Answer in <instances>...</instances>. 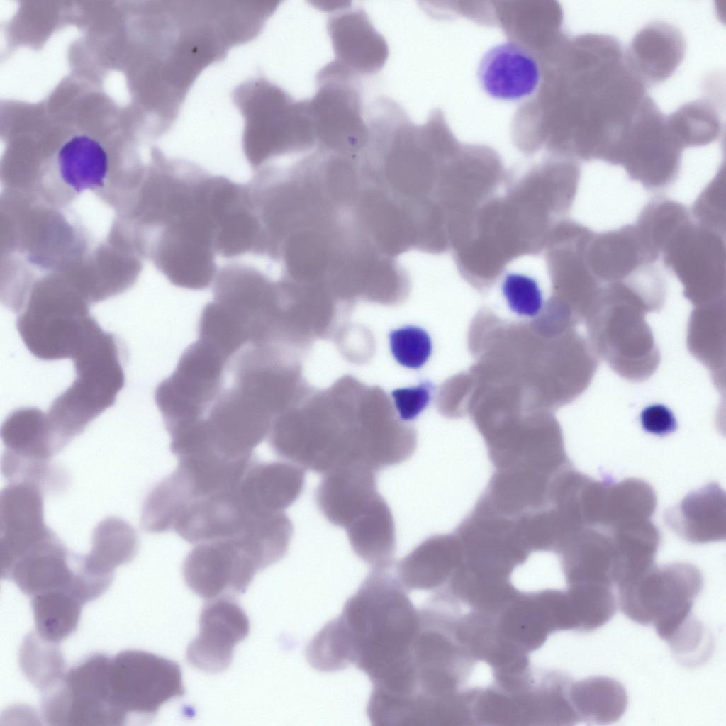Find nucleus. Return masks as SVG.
Wrapping results in <instances>:
<instances>
[{
    "label": "nucleus",
    "instance_id": "obj_1",
    "mask_svg": "<svg viewBox=\"0 0 726 726\" xmlns=\"http://www.w3.org/2000/svg\"><path fill=\"white\" fill-rule=\"evenodd\" d=\"M420 622L394 564L372 568L341 614L308 643L309 664L322 672L355 665L372 683L398 671L407 661Z\"/></svg>",
    "mask_w": 726,
    "mask_h": 726
},
{
    "label": "nucleus",
    "instance_id": "obj_2",
    "mask_svg": "<svg viewBox=\"0 0 726 726\" xmlns=\"http://www.w3.org/2000/svg\"><path fill=\"white\" fill-rule=\"evenodd\" d=\"M569 64L567 139L584 160L614 164L620 145L646 99L647 86L630 67L615 37H578Z\"/></svg>",
    "mask_w": 726,
    "mask_h": 726
},
{
    "label": "nucleus",
    "instance_id": "obj_3",
    "mask_svg": "<svg viewBox=\"0 0 726 726\" xmlns=\"http://www.w3.org/2000/svg\"><path fill=\"white\" fill-rule=\"evenodd\" d=\"M230 189L228 177L194 163L177 164L160 182L158 260L172 284L195 286L217 272L216 244Z\"/></svg>",
    "mask_w": 726,
    "mask_h": 726
},
{
    "label": "nucleus",
    "instance_id": "obj_4",
    "mask_svg": "<svg viewBox=\"0 0 726 726\" xmlns=\"http://www.w3.org/2000/svg\"><path fill=\"white\" fill-rule=\"evenodd\" d=\"M72 359L75 379L46 413L63 447L114 404L125 384L118 342L101 328L84 343Z\"/></svg>",
    "mask_w": 726,
    "mask_h": 726
},
{
    "label": "nucleus",
    "instance_id": "obj_5",
    "mask_svg": "<svg viewBox=\"0 0 726 726\" xmlns=\"http://www.w3.org/2000/svg\"><path fill=\"white\" fill-rule=\"evenodd\" d=\"M618 587L625 615L639 624L653 625L659 636L668 642L690 618L703 579L690 564L652 566Z\"/></svg>",
    "mask_w": 726,
    "mask_h": 726
},
{
    "label": "nucleus",
    "instance_id": "obj_6",
    "mask_svg": "<svg viewBox=\"0 0 726 726\" xmlns=\"http://www.w3.org/2000/svg\"><path fill=\"white\" fill-rule=\"evenodd\" d=\"M230 362L200 339L184 350L174 372L158 384L155 393L169 435L204 418L223 389Z\"/></svg>",
    "mask_w": 726,
    "mask_h": 726
},
{
    "label": "nucleus",
    "instance_id": "obj_7",
    "mask_svg": "<svg viewBox=\"0 0 726 726\" xmlns=\"http://www.w3.org/2000/svg\"><path fill=\"white\" fill-rule=\"evenodd\" d=\"M358 76L335 60L317 75V90L309 100L316 146L359 155L368 138Z\"/></svg>",
    "mask_w": 726,
    "mask_h": 726
},
{
    "label": "nucleus",
    "instance_id": "obj_8",
    "mask_svg": "<svg viewBox=\"0 0 726 726\" xmlns=\"http://www.w3.org/2000/svg\"><path fill=\"white\" fill-rule=\"evenodd\" d=\"M211 301L249 345L272 342L280 308L279 289L259 269L242 263L220 267Z\"/></svg>",
    "mask_w": 726,
    "mask_h": 726
},
{
    "label": "nucleus",
    "instance_id": "obj_9",
    "mask_svg": "<svg viewBox=\"0 0 726 726\" xmlns=\"http://www.w3.org/2000/svg\"><path fill=\"white\" fill-rule=\"evenodd\" d=\"M111 658L93 654L45 693L41 708L49 725H122L127 714L113 701Z\"/></svg>",
    "mask_w": 726,
    "mask_h": 726
},
{
    "label": "nucleus",
    "instance_id": "obj_10",
    "mask_svg": "<svg viewBox=\"0 0 726 726\" xmlns=\"http://www.w3.org/2000/svg\"><path fill=\"white\" fill-rule=\"evenodd\" d=\"M269 566L263 549L245 533L196 544L184 559L182 573L193 592L214 599L245 592L254 576Z\"/></svg>",
    "mask_w": 726,
    "mask_h": 726
},
{
    "label": "nucleus",
    "instance_id": "obj_11",
    "mask_svg": "<svg viewBox=\"0 0 726 726\" xmlns=\"http://www.w3.org/2000/svg\"><path fill=\"white\" fill-rule=\"evenodd\" d=\"M683 146L664 115L649 96L620 146L616 165L649 189H659L676 178Z\"/></svg>",
    "mask_w": 726,
    "mask_h": 726
},
{
    "label": "nucleus",
    "instance_id": "obj_12",
    "mask_svg": "<svg viewBox=\"0 0 726 726\" xmlns=\"http://www.w3.org/2000/svg\"><path fill=\"white\" fill-rule=\"evenodd\" d=\"M16 327L32 354L56 360L72 359L99 325L79 301L38 298L18 315Z\"/></svg>",
    "mask_w": 726,
    "mask_h": 726
},
{
    "label": "nucleus",
    "instance_id": "obj_13",
    "mask_svg": "<svg viewBox=\"0 0 726 726\" xmlns=\"http://www.w3.org/2000/svg\"><path fill=\"white\" fill-rule=\"evenodd\" d=\"M109 678L113 701L126 714L153 715L185 692L177 663L143 651L125 650L111 658Z\"/></svg>",
    "mask_w": 726,
    "mask_h": 726
},
{
    "label": "nucleus",
    "instance_id": "obj_14",
    "mask_svg": "<svg viewBox=\"0 0 726 726\" xmlns=\"http://www.w3.org/2000/svg\"><path fill=\"white\" fill-rule=\"evenodd\" d=\"M724 234L693 223L685 224L664 250L663 261L685 287L686 296L703 301L720 297L725 286Z\"/></svg>",
    "mask_w": 726,
    "mask_h": 726
},
{
    "label": "nucleus",
    "instance_id": "obj_15",
    "mask_svg": "<svg viewBox=\"0 0 726 726\" xmlns=\"http://www.w3.org/2000/svg\"><path fill=\"white\" fill-rule=\"evenodd\" d=\"M6 450L1 468L10 481L47 484L60 474L50 459L60 449L46 413L36 408L13 411L1 426Z\"/></svg>",
    "mask_w": 726,
    "mask_h": 726
},
{
    "label": "nucleus",
    "instance_id": "obj_16",
    "mask_svg": "<svg viewBox=\"0 0 726 726\" xmlns=\"http://www.w3.org/2000/svg\"><path fill=\"white\" fill-rule=\"evenodd\" d=\"M266 96L267 103L263 104V107L261 104L259 107L245 106L252 112L246 113L247 125H263L264 128L259 130L269 131L265 137L244 148L246 158L255 171L274 157L307 150L316 145L308 100L295 101L274 86L272 96H269V101Z\"/></svg>",
    "mask_w": 726,
    "mask_h": 726
},
{
    "label": "nucleus",
    "instance_id": "obj_17",
    "mask_svg": "<svg viewBox=\"0 0 726 726\" xmlns=\"http://www.w3.org/2000/svg\"><path fill=\"white\" fill-rule=\"evenodd\" d=\"M43 490L24 481L10 482L0 496L1 575L34 544L53 532L44 523Z\"/></svg>",
    "mask_w": 726,
    "mask_h": 726
},
{
    "label": "nucleus",
    "instance_id": "obj_18",
    "mask_svg": "<svg viewBox=\"0 0 726 726\" xmlns=\"http://www.w3.org/2000/svg\"><path fill=\"white\" fill-rule=\"evenodd\" d=\"M199 625L198 636L186 649L188 662L206 672L225 670L231 663L235 645L248 635L247 616L230 598H216L203 606Z\"/></svg>",
    "mask_w": 726,
    "mask_h": 726
},
{
    "label": "nucleus",
    "instance_id": "obj_19",
    "mask_svg": "<svg viewBox=\"0 0 726 726\" xmlns=\"http://www.w3.org/2000/svg\"><path fill=\"white\" fill-rule=\"evenodd\" d=\"M376 472L362 461L350 460L325 473L315 501L325 518L345 528L378 494Z\"/></svg>",
    "mask_w": 726,
    "mask_h": 726
},
{
    "label": "nucleus",
    "instance_id": "obj_20",
    "mask_svg": "<svg viewBox=\"0 0 726 726\" xmlns=\"http://www.w3.org/2000/svg\"><path fill=\"white\" fill-rule=\"evenodd\" d=\"M305 474L300 466L290 462H260L250 464L238 484L239 493L247 510L262 517L282 512L301 494Z\"/></svg>",
    "mask_w": 726,
    "mask_h": 726
},
{
    "label": "nucleus",
    "instance_id": "obj_21",
    "mask_svg": "<svg viewBox=\"0 0 726 726\" xmlns=\"http://www.w3.org/2000/svg\"><path fill=\"white\" fill-rule=\"evenodd\" d=\"M479 82L490 96L518 101L532 94L539 85L540 70L533 55L514 42H506L488 50L477 71Z\"/></svg>",
    "mask_w": 726,
    "mask_h": 726
},
{
    "label": "nucleus",
    "instance_id": "obj_22",
    "mask_svg": "<svg viewBox=\"0 0 726 726\" xmlns=\"http://www.w3.org/2000/svg\"><path fill=\"white\" fill-rule=\"evenodd\" d=\"M77 568V555L70 554L52 532L23 554L1 576L13 580L31 597L54 590L69 591Z\"/></svg>",
    "mask_w": 726,
    "mask_h": 726
},
{
    "label": "nucleus",
    "instance_id": "obj_23",
    "mask_svg": "<svg viewBox=\"0 0 726 726\" xmlns=\"http://www.w3.org/2000/svg\"><path fill=\"white\" fill-rule=\"evenodd\" d=\"M335 61L354 73L378 71L388 57L385 39L362 9H350L331 16L328 23Z\"/></svg>",
    "mask_w": 726,
    "mask_h": 726
},
{
    "label": "nucleus",
    "instance_id": "obj_24",
    "mask_svg": "<svg viewBox=\"0 0 726 726\" xmlns=\"http://www.w3.org/2000/svg\"><path fill=\"white\" fill-rule=\"evenodd\" d=\"M686 43L678 29L664 22L647 24L625 50L627 61L647 86L667 80L682 62Z\"/></svg>",
    "mask_w": 726,
    "mask_h": 726
},
{
    "label": "nucleus",
    "instance_id": "obj_25",
    "mask_svg": "<svg viewBox=\"0 0 726 726\" xmlns=\"http://www.w3.org/2000/svg\"><path fill=\"white\" fill-rule=\"evenodd\" d=\"M586 259L596 278L610 284L622 281L656 260L635 225L594 234Z\"/></svg>",
    "mask_w": 726,
    "mask_h": 726
},
{
    "label": "nucleus",
    "instance_id": "obj_26",
    "mask_svg": "<svg viewBox=\"0 0 726 726\" xmlns=\"http://www.w3.org/2000/svg\"><path fill=\"white\" fill-rule=\"evenodd\" d=\"M354 552L372 568L393 564L396 533L389 506L379 493L345 527Z\"/></svg>",
    "mask_w": 726,
    "mask_h": 726
},
{
    "label": "nucleus",
    "instance_id": "obj_27",
    "mask_svg": "<svg viewBox=\"0 0 726 726\" xmlns=\"http://www.w3.org/2000/svg\"><path fill=\"white\" fill-rule=\"evenodd\" d=\"M57 170L62 181L77 194L105 186L108 173L107 152L96 139L75 135L60 147Z\"/></svg>",
    "mask_w": 726,
    "mask_h": 726
},
{
    "label": "nucleus",
    "instance_id": "obj_28",
    "mask_svg": "<svg viewBox=\"0 0 726 726\" xmlns=\"http://www.w3.org/2000/svg\"><path fill=\"white\" fill-rule=\"evenodd\" d=\"M138 548L137 535L125 521L107 518L95 527L89 554L80 556V564L88 573L101 578L113 579V571L130 562Z\"/></svg>",
    "mask_w": 726,
    "mask_h": 726
},
{
    "label": "nucleus",
    "instance_id": "obj_29",
    "mask_svg": "<svg viewBox=\"0 0 726 726\" xmlns=\"http://www.w3.org/2000/svg\"><path fill=\"white\" fill-rule=\"evenodd\" d=\"M569 700L579 720L590 725H608L618 721L627 706V696L618 681L592 676L569 686Z\"/></svg>",
    "mask_w": 726,
    "mask_h": 726
},
{
    "label": "nucleus",
    "instance_id": "obj_30",
    "mask_svg": "<svg viewBox=\"0 0 726 726\" xmlns=\"http://www.w3.org/2000/svg\"><path fill=\"white\" fill-rule=\"evenodd\" d=\"M31 608L35 632L43 639L59 643L77 628L84 605L67 590H54L32 597Z\"/></svg>",
    "mask_w": 726,
    "mask_h": 726
},
{
    "label": "nucleus",
    "instance_id": "obj_31",
    "mask_svg": "<svg viewBox=\"0 0 726 726\" xmlns=\"http://www.w3.org/2000/svg\"><path fill=\"white\" fill-rule=\"evenodd\" d=\"M19 665L28 680L44 693L60 683L65 675V660L57 643L35 632L29 633L21 644Z\"/></svg>",
    "mask_w": 726,
    "mask_h": 726
},
{
    "label": "nucleus",
    "instance_id": "obj_32",
    "mask_svg": "<svg viewBox=\"0 0 726 726\" xmlns=\"http://www.w3.org/2000/svg\"><path fill=\"white\" fill-rule=\"evenodd\" d=\"M667 116L685 148L708 145L718 140L722 131L718 110L705 99L688 102Z\"/></svg>",
    "mask_w": 726,
    "mask_h": 726
},
{
    "label": "nucleus",
    "instance_id": "obj_33",
    "mask_svg": "<svg viewBox=\"0 0 726 726\" xmlns=\"http://www.w3.org/2000/svg\"><path fill=\"white\" fill-rule=\"evenodd\" d=\"M690 220L689 213L681 203L657 199L643 209L635 225L657 259L676 233Z\"/></svg>",
    "mask_w": 726,
    "mask_h": 726
},
{
    "label": "nucleus",
    "instance_id": "obj_34",
    "mask_svg": "<svg viewBox=\"0 0 726 726\" xmlns=\"http://www.w3.org/2000/svg\"><path fill=\"white\" fill-rule=\"evenodd\" d=\"M569 598L577 630L591 631L606 623L615 614L616 600L610 586L600 584L573 585Z\"/></svg>",
    "mask_w": 726,
    "mask_h": 726
},
{
    "label": "nucleus",
    "instance_id": "obj_35",
    "mask_svg": "<svg viewBox=\"0 0 726 726\" xmlns=\"http://www.w3.org/2000/svg\"><path fill=\"white\" fill-rule=\"evenodd\" d=\"M391 353L402 366L410 369L421 367L432 352V342L421 328L407 325L389 333Z\"/></svg>",
    "mask_w": 726,
    "mask_h": 726
},
{
    "label": "nucleus",
    "instance_id": "obj_36",
    "mask_svg": "<svg viewBox=\"0 0 726 726\" xmlns=\"http://www.w3.org/2000/svg\"><path fill=\"white\" fill-rule=\"evenodd\" d=\"M502 291L510 308L520 315L534 317L542 308V291L535 279L520 273L508 274Z\"/></svg>",
    "mask_w": 726,
    "mask_h": 726
},
{
    "label": "nucleus",
    "instance_id": "obj_37",
    "mask_svg": "<svg viewBox=\"0 0 726 726\" xmlns=\"http://www.w3.org/2000/svg\"><path fill=\"white\" fill-rule=\"evenodd\" d=\"M725 172H720L698 196L693 207L698 223L724 234L725 226Z\"/></svg>",
    "mask_w": 726,
    "mask_h": 726
},
{
    "label": "nucleus",
    "instance_id": "obj_38",
    "mask_svg": "<svg viewBox=\"0 0 726 726\" xmlns=\"http://www.w3.org/2000/svg\"><path fill=\"white\" fill-rule=\"evenodd\" d=\"M432 390L433 385L428 381L393 390L391 395L400 418L403 420L415 419L429 404Z\"/></svg>",
    "mask_w": 726,
    "mask_h": 726
},
{
    "label": "nucleus",
    "instance_id": "obj_39",
    "mask_svg": "<svg viewBox=\"0 0 726 726\" xmlns=\"http://www.w3.org/2000/svg\"><path fill=\"white\" fill-rule=\"evenodd\" d=\"M640 418L642 428L656 435H668L674 432L677 426L674 413L661 404L647 406L642 411Z\"/></svg>",
    "mask_w": 726,
    "mask_h": 726
}]
</instances>
